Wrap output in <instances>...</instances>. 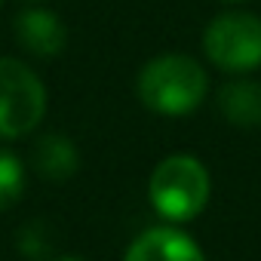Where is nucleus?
<instances>
[{
	"label": "nucleus",
	"mask_w": 261,
	"mask_h": 261,
	"mask_svg": "<svg viewBox=\"0 0 261 261\" xmlns=\"http://www.w3.org/2000/svg\"><path fill=\"white\" fill-rule=\"evenodd\" d=\"M206 95V71L197 65V59L181 53H166L151 59L139 74V98L145 108L178 117L200 108Z\"/></svg>",
	"instance_id": "f257e3e1"
},
{
	"label": "nucleus",
	"mask_w": 261,
	"mask_h": 261,
	"mask_svg": "<svg viewBox=\"0 0 261 261\" xmlns=\"http://www.w3.org/2000/svg\"><path fill=\"white\" fill-rule=\"evenodd\" d=\"M154 209L166 221H191L203 212L209 200V172L200 160L188 154L166 157L148 185Z\"/></svg>",
	"instance_id": "f03ea898"
},
{
	"label": "nucleus",
	"mask_w": 261,
	"mask_h": 261,
	"mask_svg": "<svg viewBox=\"0 0 261 261\" xmlns=\"http://www.w3.org/2000/svg\"><path fill=\"white\" fill-rule=\"evenodd\" d=\"M46 111V89L37 74L16 62L0 59V136L19 139L43 120Z\"/></svg>",
	"instance_id": "7ed1b4c3"
},
{
	"label": "nucleus",
	"mask_w": 261,
	"mask_h": 261,
	"mask_svg": "<svg viewBox=\"0 0 261 261\" xmlns=\"http://www.w3.org/2000/svg\"><path fill=\"white\" fill-rule=\"evenodd\" d=\"M203 46L221 71H252L261 65V19L252 13H221L209 22Z\"/></svg>",
	"instance_id": "20e7f679"
},
{
	"label": "nucleus",
	"mask_w": 261,
	"mask_h": 261,
	"mask_svg": "<svg viewBox=\"0 0 261 261\" xmlns=\"http://www.w3.org/2000/svg\"><path fill=\"white\" fill-rule=\"evenodd\" d=\"M123 261H206L200 246L175 227H151L129 246Z\"/></svg>",
	"instance_id": "39448f33"
},
{
	"label": "nucleus",
	"mask_w": 261,
	"mask_h": 261,
	"mask_svg": "<svg viewBox=\"0 0 261 261\" xmlns=\"http://www.w3.org/2000/svg\"><path fill=\"white\" fill-rule=\"evenodd\" d=\"M16 37H19V46H25L31 56H40V59L59 56L68 40L65 25L49 10H25L16 19Z\"/></svg>",
	"instance_id": "423d86ee"
},
{
	"label": "nucleus",
	"mask_w": 261,
	"mask_h": 261,
	"mask_svg": "<svg viewBox=\"0 0 261 261\" xmlns=\"http://www.w3.org/2000/svg\"><path fill=\"white\" fill-rule=\"evenodd\" d=\"M218 111L233 126H261V83L230 80L218 92Z\"/></svg>",
	"instance_id": "0eeeda50"
},
{
	"label": "nucleus",
	"mask_w": 261,
	"mask_h": 261,
	"mask_svg": "<svg viewBox=\"0 0 261 261\" xmlns=\"http://www.w3.org/2000/svg\"><path fill=\"white\" fill-rule=\"evenodd\" d=\"M34 169L43 178L65 181L77 172V148L62 136H46L34 148Z\"/></svg>",
	"instance_id": "6e6552de"
},
{
	"label": "nucleus",
	"mask_w": 261,
	"mask_h": 261,
	"mask_svg": "<svg viewBox=\"0 0 261 261\" xmlns=\"http://www.w3.org/2000/svg\"><path fill=\"white\" fill-rule=\"evenodd\" d=\"M25 191V172L16 154L0 151V209H10L19 203Z\"/></svg>",
	"instance_id": "1a4fd4ad"
},
{
	"label": "nucleus",
	"mask_w": 261,
	"mask_h": 261,
	"mask_svg": "<svg viewBox=\"0 0 261 261\" xmlns=\"http://www.w3.org/2000/svg\"><path fill=\"white\" fill-rule=\"evenodd\" d=\"M56 261H80V258H71V255H65V258H56Z\"/></svg>",
	"instance_id": "9d476101"
},
{
	"label": "nucleus",
	"mask_w": 261,
	"mask_h": 261,
	"mask_svg": "<svg viewBox=\"0 0 261 261\" xmlns=\"http://www.w3.org/2000/svg\"><path fill=\"white\" fill-rule=\"evenodd\" d=\"M227 4H240V0H227Z\"/></svg>",
	"instance_id": "9b49d317"
},
{
	"label": "nucleus",
	"mask_w": 261,
	"mask_h": 261,
	"mask_svg": "<svg viewBox=\"0 0 261 261\" xmlns=\"http://www.w3.org/2000/svg\"><path fill=\"white\" fill-rule=\"evenodd\" d=\"M0 4H4V0H0Z\"/></svg>",
	"instance_id": "f8f14e48"
}]
</instances>
